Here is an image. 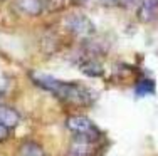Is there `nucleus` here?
Masks as SVG:
<instances>
[{
  "instance_id": "nucleus-1",
  "label": "nucleus",
  "mask_w": 158,
  "mask_h": 156,
  "mask_svg": "<svg viewBox=\"0 0 158 156\" xmlns=\"http://www.w3.org/2000/svg\"><path fill=\"white\" fill-rule=\"evenodd\" d=\"M32 81L40 86L42 89L52 92L57 99H61L64 102H69L73 106H91L93 104V94L86 86L77 82H67V81H59L56 77L49 76L44 72H32L31 74Z\"/></svg>"
},
{
  "instance_id": "nucleus-2",
  "label": "nucleus",
  "mask_w": 158,
  "mask_h": 156,
  "mask_svg": "<svg viewBox=\"0 0 158 156\" xmlns=\"http://www.w3.org/2000/svg\"><path fill=\"white\" fill-rule=\"evenodd\" d=\"M66 126L71 133H74L76 136H84V138H89L94 141L99 133H98L96 126L93 124L91 119H88L86 116H71L67 118Z\"/></svg>"
},
{
  "instance_id": "nucleus-3",
  "label": "nucleus",
  "mask_w": 158,
  "mask_h": 156,
  "mask_svg": "<svg viewBox=\"0 0 158 156\" xmlns=\"http://www.w3.org/2000/svg\"><path fill=\"white\" fill-rule=\"evenodd\" d=\"M67 29L71 30V34L79 35V37H89L94 34V25L86 15L81 14H74L67 18Z\"/></svg>"
},
{
  "instance_id": "nucleus-4",
  "label": "nucleus",
  "mask_w": 158,
  "mask_h": 156,
  "mask_svg": "<svg viewBox=\"0 0 158 156\" xmlns=\"http://www.w3.org/2000/svg\"><path fill=\"white\" fill-rule=\"evenodd\" d=\"M158 14V0H141L138 7V20L141 22H152L155 20Z\"/></svg>"
},
{
  "instance_id": "nucleus-5",
  "label": "nucleus",
  "mask_w": 158,
  "mask_h": 156,
  "mask_svg": "<svg viewBox=\"0 0 158 156\" xmlns=\"http://www.w3.org/2000/svg\"><path fill=\"white\" fill-rule=\"evenodd\" d=\"M15 7L25 15L37 17L44 10V2L42 0H15Z\"/></svg>"
},
{
  "instance_id": "nucleus-6",
  "label": "nucleus",
  "mask_w": 158,
  "mask_h": 156,
  "mask_svg": "<svg viewBox=\"0 0 158 156\" xmlns=\"http://www.w3.org/2000/svg\"><path fill=\"white\" fill-rule=\"evenodd\" d=\"M0 122H3L5 126H9L12 129L20 122V114L15 109H12V107L0 106Z\"/></svg>"
},
{
  "instance_id": "nucleus-7",
  "label": "nucleus",
  "mask_w": 158,
  "mask_h": 156,
  "mask_svg": "<svg viewBox=\"0 0 158 156\" xmlns=\"http://www.w3.org/2000/svg\"><path fill=\"white\" fill-rule=\"evenodd\" d=\"M93 139L84 138V136H76V141L73 143L67 156H88L89 154V143Z\"/></svg>"
},
{
  "instance_id": "nucleus-8",
  "label": "nucleus",
  "mask_w": 158,
  "mask_h": 156,
  "mask_svg": "<svg viewBox=\"0 0 158 156\" xmlns=\"http://www.w3.org/2000/svg\"><path fill=\"white\" fill-rule=\"evenodd\" d=\"M19 156H46V151L42 150V146L34 141H27L19 148Z\"/></svg>"
},
{
  "instance_id": "nucleus-9",
  "label": "nucleus",
  "mask_w": 158,
  "mask_h": 156,
  "mask_svg": "<svg viewBox=\"0 0 158 156\" xmlns=\"http://www.w3.org/2000/svg\"><path fill=\"white\" fill-rule=\"evenodd\" d=\"M79 69H81L86 76H93V77L103 76V67H101V64L96 61H84L79 66Z\"/></svg>"
},
{
  "instance_id": "nucleus-10",
  "label": "nucleus",
  "mask_w": 158,
  "mask_h": 156,
  "mask_svg": "<svg viewBox=\"0 0 158 156\" xmlns=\"http://www.w3.org/2000/svg\"><path fill=\"white\" fill-rule=\"evenodd\" d=\"M136 92L138 94H152V92H155V82L150 79L140 81L136 84Z\"/></svg>"
},
{
  "instance_id": "nucleus-11",
  "label": "nucleus",
  "mask_w": 158,
  "mask_h": 156,
  "mask_svg": "<svg viewBox=\"0 0 158 156\" xmlns=\"http://www.w3.org/2000/svg\"><path fill=\"white\" fill-rule=\"evenodd\" d=\"M10 136V128L9 126H5L3 122H0V143H3V141H7Z\"/></svg>"
},
{
  "instance_id": "nucleus-12",
  "label": "nucleus",
  "mask_w": 158,
  "mask_h": 156,
  "mask_svg": "<svg viewBox=\"0 0 158 156\" xmlns=\"http://www.w3.org/2000/svg\"><path fill=\"white\" fill-rule=\"evenodd\" d=\"M138 3V0H116V5L123 7V9H131Z\"/></svg>"
},
{
  "instance_id": "nucleus-13",
  "label": "nucleus",
  "mask_w": 158,
  "mask_h": 156,
  "mask_svg": "<svg viewBox=\"0 0 158 156\" xmlns=\"http://www.w3.org/2000/svg\"><path fill=\"white\" fill-rule=\"evenodd\" d=\"M103 3H104V5H116V0H103Z\"/></svg>"
},
{
  "instance_id": "nucleus-14",
  "label": "nucleus",
  "mask_w": 158,
  "mask_h": 156,
  "mask_svg": "<svg viewBox=\"0 0 158 156\" xmlns=\"http://www.w3.org/2000/svg\"><path fill=\"white\" fill-rule=\"evenodd\" d=\"M77 3H84V2H88V0H76Z\"/></svg>"
}]
</instances>
